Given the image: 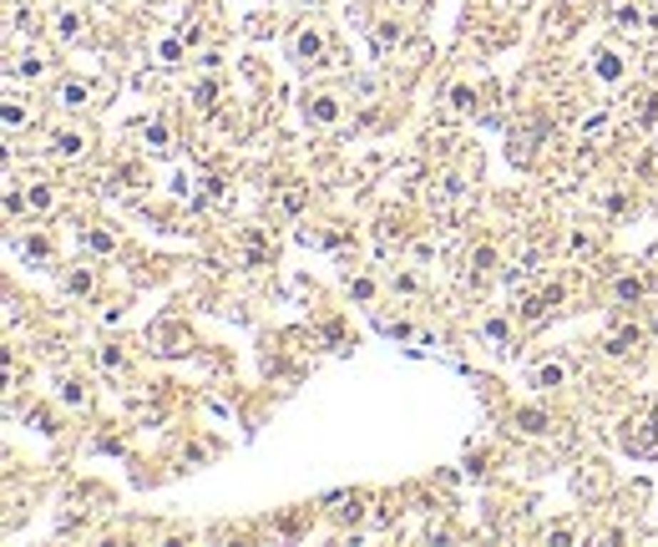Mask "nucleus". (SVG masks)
Segmentation results:
<instances>
[{
    "instance_id": "1",
    "label": "nucleus",
    "mask_w": 658,
    "mask_h": 547,
    "mask_svg": "<svg viewBox=\"0 0 658 547\" xmlns=\"http://www.w3.org/2000/svg\"><path fill=\"white\" fill-rule=\"evenodd\" d=\"M309 122H319V127L340 122V101H335V96H314V101H309Z\"/></svg>"
},
{
    "instance_id": "2",
    "label": "nucleus",
    "mask_w": 658,
    "mask_h": 547,
    "mask_svg": "<svg viewBox=\"0 0 658 547\" xmlns=\"http://www.w3.org/2000/svg\"><path fill=\"white\" fill-rule=\"evenodd\" d=\"M319 51H324L319 31H299V36H294V56H299V61H319Z\"/></svg>"
},
{
    "instance_id": "3",
    "label": "nucleus",
    "mask_w": 658,
    "mask_h": 547,
    "mask_svg": "<svg viewBox=\"0 0 658 547\" xmlns=\"http://www.w3.org/2000/svg\"><path fill=\"white\" fill-rule=\"evenodd\" d=\"M592 71H597L602 81H618V76H623V56H618V51H597Z\"/></svg>"
},
{
    "instance_id": "4",
    "label": "nucleus",
    "mask_w": 658,
    "mask_h": 547,
    "mask_svg": "<svg viewBox=\"0 0 658 547\" xmlns=\"http://www.w3.org/2000/svg\"><path fill=\"white\" fill-rule=\"evenodd\" d=\"M81 147H86L81 132H56V137H51V152H56V157H81Z\"/></svg>"
},
{
    "instance_id": "5",
    "label": "nucleus",
    "mask_w": 658,
    "mask_h": 547,
    "mask_svg": "<svg viewBox=\"0 0 658 547\" xmlns=\"http://www.w3.org/2000/svg\"><path fill=\"white\" fill-rule=\"evenodd\" d=\"M56 36H61V41H76V36H81V11H61Z\"/></svg>"
},
{
    "instance_id": "6",
    "label": "nucleus",
    "mask_w": 658,
    "mask_h": 547,
    "mask_svg": "<svg viewBox=\"0 0 658 547\" xmlns=\"http://www.w3.org/2000/svg\"><path fill=\"white\" fill-rule=\"evenodd\" d=\"M562 375H567V370H562L557 360H552V365H537V386H542V391H552V386H562Z\"/></svg>"
},
{
    "instance_id": "7",
    "label": "nucleus",
    "mask_w": 658,
    "mask_h": 547,
    "mask_svg": "<svg viewBox=\"0 0 658 547\" xmlns=\"http://www.w3.org/2000/svg\"><path fill=\"white\" fill-rule=\"evenodd\" d=\"M61 106H86V81H61Z\"/></svg>"
},
{
    "instance_id": "8",
    "label": "nucleus",
    "mask_w": 658,
    "mask_h": 547,
    "mask_svg": "<svg viewBox=\"0 0 658 547\" xmlns=\"http://www.w3.org/2000/svg\"><path fill=\"white\" fill-rule=\"evenodd\" d=\"M613 294H618L623 304H638V299H643V284H638V279H618V284H613Z\"/></svg>"
},
{
    "instance_id": "9",
    "label": "nucleus",
    "mask_w": 658,
    "mask_h": 547,
    "mask_svg": "<svg viewBox=\"0 0 658 547\" xmlns=\"http://www.w3.org/2000/svg\"><path fill=\"white\" fill-rule=\"evenodd\" d=\"M491 264H497V249H491V244H481V249L471 254V269H476V274H486Z\"/></svg>"
},
{
    "instance_id": "10",
    "label": "nucleus",
    "mask_w": 658,
    "mask_h": 547,
    "mask_svg": "<svg viewBox=\"0 0 658 547\" xmlns=\"http://www.w3.org/2000/svg\"><path fill=\"white\" fill-rule=\"evenodd\" d=\"M86 249H91V254H112V234H101V229L86 234Z\"/></svg>"
},
{
    "instance_id": "11",
    "label": "nucleus",
    "mask_w": 658,
    "mask_h": 547,
    "mask_svg": "<svg viewBox=\"0 0 658 547\" xmlns=\"http://www.w3.org/2000/svg\"><path fill=\"white\" fill-rule=\"evenodd\" d=\"M602 132H608V117H602V112H592V117L582 122V137H602Z\"/></svg>"
},
{
    "instance_id": "12",
    "label": "nucleus",
    "mask_w": 658,
    "mask_h": 547,
    "mask_svg": "<svg viewBox=\"0 0 658 547\" xmlns=\"http://www.w3.org/2000/svg\"><path fill=\"white\" fill-rule=\"evenodd\" d=\"M517 421H522V431H547V416L542 411H522Z\"/></svg>"
},
{
    "instance_id": "13",
    "label": "nucleus",
    "mask_w": 658,
    "mask_h": 547,
    "mask_svg": "<svg viewBox=\"0 0 658 547\" xmlns=\"http://www.w3.org/2000/svg\"><path fill=\"white\" fill-rule=\"evenodd\" d=\"M147 147H157V152L168 147V127H162V122H152V127H147Z\"/></svg>"
},
{
    "instance_id": "14",
    "label": "nucleus",
    "mask_w": 658,
    "mask_h": 547,
    "mask_svg": "<svg viewBox=\"0 0 658 547\" xmlns=\"http://www.w3.org/2000/svg\"><path fill=\"white\" fill-rule=\"evenodd\" d=\"M66 289H71V294H86V289H91V274H86V269H76L71 279H66Z\"/></svg>"
},
{
    "instance_id": "15",
    "label": "nucleus",
    "mask_w": 658,
    "mask_h": 547,
    "mask_svg": "<svg viewBox=\"0 0 658 547\" xmlns=\"http://www.w3.org/2000/svg\"><path fill=\"white\" fill-rule=\"evenodd\" d=\"M476 96L466 91V86H451V112H466V106H471Z\"/></svg>"
},
{
    "instance_id": "16",
    "label": "nucleus",
    "mask_w": 658,
    "mask_h": 547,
    "mask_svg": "<svg viewBox=\"0 0 658 547\" xmlns=\"http://www.w3.org/2000/svg\"><path fill=\"white\" fill-rule=\"evenodd\" d=\"M61 396H66V406H81V401H86V391H81V380H66V386H61Z\"/></svg>"
},
{
    "instance_id": "17",
    "label": "nucleus",
    "mask_w": 658,
    "mask_h": 547,
    "mask_svg": "<svg viewBox=\"0 0 658 547\" xmlns=\"http://www.w3.org/2000/svg\"><path fill=\"white\" fill-rule=\"evenodd\" d=\"M31 203H36V208H51V203H56V193H51L46 183H36V188H31Z\"/></svg>"
},
{
    "instance_id": "18",
    "label": "nucleus",
    "mask_w": 658,
    "mask_h": 547,
    "mask_svg": "<svg viewBox=\"0 0 658 547\" xmlns=\"http://www.w3.org/2000/svg\"><path fill=\"white\" fill-rule=\"evenodd\" d=\"M395 41H400V26H380L375 31V46H395Z\"/></svg>"
},
{
    "instance_id": "19",
    "label": "nucleus",
    "mask_w": 658,
    "mask_h": 547,
    "mask_svg": "<svg viewBox=\"0 0 658 547\" xmlns=\"http://www.w3.org/2000/svg\"><path fill=\"white\" fill-rule=\"evenodd\" d=\"M638 101H643L638 117H643V122H658V96H638Z\"/></svg>"
},
{
    "instance_id": "20",
    "label": "nucleus",
    "mask_w": 658,
    "mask_h": 547,
    "mask_svg": "<svg viewBox=\"0 0 658 547\" xmlns=\"http://www.w3.org/2000/svg\"><path fill=\"white\" fill-rule=\"evenodd\" d=\"M628 340H633V330H613V340H608V350H613V355H623V350H628Z\"/></svg>"
},
{
    "instance_id": "21",
    "label": "nucleus",
    "mask_w": 658,
    "mask_h": 547,
    "mask_svg": "<svg viewBox=\"0 0 658 547\" xmlns=\"http://www.w3.org/2000/svg\"><path fill=\"white\" fill-rule=\"evenodd\" d=\"M618 26L633 31V26H638V11H633V6H618Z\"/></svg>"
},
{
    "instance_id": "22",
    "label": "nucleus",
    "mask_w": 658,
    "mask_h": 547,
    "mask_svg": "<svg viewBox=\"0 0 658 547\" xmlns=\"http://www.w3.org/2000/svg\"><path fill=\"white\" fill-rule=\"evenodd\" d=\"M183 56V41H162V61H178Z\"/></svg>"
},
{
    "instance_id": "23",
    "label": "nucleus",
    "mask_w": 658,
    "mask_h": 547,
    "mask_svg": "<svg viewBox=\"0 0 658 547\" xmlns=\"http://www.w3.org/2000/svg\"><path fill=\"white\" fill-rule=\"evenodd\" d=\"M486 335H491V340L502 345V340H507V319H491V324H486Z\"/></svg>"
},
{
    "instance_id": "24",
    "label": "nucleus",
    "mask_w": 658,
    "mask_h": 547,
    "mask_svg": "<svg viewBox=\"0 0 658 547\" xmlns=\"http://www.w3.org/2000/svg\"><path fill=\"white\" fill-rule=\"evenodd\" d=\"M16 71H21V76H41V56H26Z\"/></svg>"
},
{
    "instance_id": "25",
    "label": "nucleus",
    "mask_w": 658,
    "mask_h": 547,
    "mask_svg": "<svg viewBox=\"0 0 658 547\" xmlns=\"http://www.w3.org/2000/svg\"><path fill=\"white\" fill-rule=\"evenodd\" d=\"M213 96H218V86H213V81H203V86H198V106H213Z\"/></svg>"
},
{
    "instance_id": "26",
    "label": "nucleus",
    "mask_w": 658,
    "mask_h": 547,
    "mask_svg": "<svg viewBox=\"0 0 658 547\" xmlns=\"http://www.w3.org/2000/svg\"><path fill=\"white\" fill-rule=\"evenodd\" d=\"M653 426H658V406H653Z\"/></svg>"
}]
</instances>
